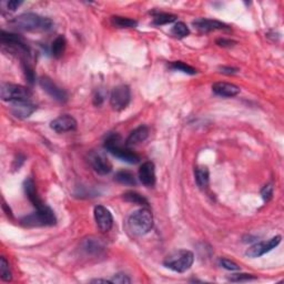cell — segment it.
<instances>
[{
	"instance_id": "cell-1",
	"label": "cell",
	"mask_w": 284,
	"mask_h": 284,
	"mask_svg": "<svg viewBox=\"0 0 284 284\" xmlns=\"http://www.w3.org/2000/svg\"><path fill=\"white\" fill-rule=\"evenodd\" d=\"M18 30L23 31H47L50 30L53 22L49 18L39 16L37 13L27 12L18 16L11 21Z\"/></svg>"
},
{
	"instance_id": "cell-2",
	"label": "cell",
	"mask_w": 284,
	"mask_h": 284,
	"mask_svg": "<svg viewBox=\"0 0 284 284\" xmlns=\"http://www.w3.org/2000/svg\"><path fill=\"white\" fill-rule=\"evenodd\" d=\"M105 149L114 154L116 158L125 161L127 163L136 164L140 161V156L122 144V139L118 134H110L106 137Z\"/></svg>"
},
{
	"instance_id": "cell-3",
	"label": "cell",
	"mask_w": 284,
	"mask_h": 284,
	"mask_svg": "<svg viewBox=\"0 0 284 284\" xmlns=\"http://www.w3.org/2000/svg\"><path fill=\"white\" fill-rule=\"evenodd\" d=\"M153 227V217L146 208H142L132 213L128 220V228L136 236H144Z\"/></svg>"
},
{
	"instance_id": "cell-4",
	"label": "cell",
	"mask_w": 284,
	"mask_h": 284,
	"mask_svg": "<svg viewBox=\"0 0 284 284\" xmlns=\"http://www.w3.org/2000/svg\"><path fill=\"white\" fill-rule=\"evenodd\" d=\"M193 261L194 256L192 252L189 251V250H178V251L169 254L164 259L163 264L165 268L170 269V270L178 273H183L192 267Z\"/></svg>"
},
{
	"instance_id": "cell-5",
	"label": "cell",
	"mask_w": 284,
	"mask_h": 284,
	"mask_svg": "<svg viewBox=\"0 0 284 284\" xmlns=\"http://www.w3.org/2000/svg\"><path fill=\"white\" fill-rule=\"evenodd\" d=\"M0 95L3 101L14 102V101H28L31 97V92L28 88L13 85V83H2L1 89H0Z\"/></svg>"
},
{
	"instance_id": "cell-6",
	"label": "cell",
	"mask_w": 284,
	"mask_h": 284,
	"mask_svg": "<svg viewBox=\"0 0 284 284\" xmlns=\"http://www.w3.org/2000/svg\"><path fill=\"white\" fill-rule=\"evenodd\" d=\"M56 215L49 207L41 211L29 214L21 220V224L27 227H47V225L56 224Z\"/></svg>"
},
{
	"instance_id": "cell-7",
	"label": "cell",
	"mask_w": 284,
	"mask_h": 284,
	"mask_svg": "<svg viewBox=\"0 0 284 284\" xmlns=\"http://www.w3.org/2000/svg\"><path fill=\"white\" fill-rule=\"evenodd\" d=\"M131 100L130 88L126 85H121L114 88L110 96V104L116 111H122L126 109Z\"/></svg>"
},
{
	"instance_id": "cell-8",
	"label": "cell",
	"mask_w": 284,
	"mask_h": 284,
	"mask_svg": "<svg viewBox=\"0 0 284 284\" xmlns=\"http://www.w3.org/2000/svg\"><path fill=\"white\" fill-rule=\"evenodd\" d=\"M0 41H1L4 47H8L11 49L13 52L20 53L22 56H29L30 55V49L27 46L22 39L14 35V33H9L6 31H1V36H0Z\"/></svg>"
},
{
	"instance_id": "cell-9",
	"label": "cell",
	"mask_w": 284,
	"mask_h": 284,
	"mask_svg": "<svg viewBox=\"0 0 284 284\" xmlns=\"http://www.w3.org/2000/svg\"><path fill=\"white\" fill-rule=\"evenodd\" d=\"M281 237L280 236H277V237H273L272 239L269 240V241L266 242H259L253 244L252 247H250L247 251V256L249 258H259L263 256V254H266L268 252H270L271 250L276 249L279 244L281 243Z\"/></svg>"
},
{
	"instance_id": "cell-10",
	"label": "cell",
	"mask_w": 284,
	"mask_h": 284,
	"mask_svg": "<svg viewBox=\"0 0 284 284\" xmlns=\"http://www.w3.org/2000/svg\"><path fill=\"white\" fill-rule=\"evenodd\" d=\"M95 220L98 228L101 232L110 231L112 225H114V218L111 212L104 205H97L95 208Z\"/></svg>"
},
{
	"instance_id": "cell-11",
	"label": "cell",
	"mask_w": 284,
	"mask_h": 284,
	"mask_svg": "<svg viewBox=\"0 0 284 284\" xmlns=\"http://www.w3.org/2000/svg\"><path fill=\"white\" fill-rule=\"evenodd\" d=\"M40 86L43 90H45L47 94L52 97L53 99L59 101V102H66L68 99L67 92L61 89L60 87H58L55 82H53L50 78L48 77H41L40 80Z\"/></svg>"
},
{
	"instance_id": "cell-12",
	"label": "cell",
	"mask_w": 284,
	"mask_h": 284,
	"mask_svg": "<svg viewBox=\"0 0 284 284\" xmlns=\"http://www.w3.org/2000/svg\"><path fill=\"white\" fill-rule=\"evenodd\" d=\"M50 128L57 134H65L77 128V121L69 115H63L51 121Z\"/></svg>"
},
{
	"instance_id": "cell-13",
	"label": "cell",
	"mask_w": 284,
	"mask_h": 284,
	"mask_svg": "<svg viewBox=\"0 0 284 284\" xmlns=\"http://www.w3.org/2000/svg\"><path fill=\"white\" fill-rule=\"evenodd\" d=\"M89 162L96 172L99 174H108L112 170V164L110 163V161L99 152H91L89 154Z\"/></svg>"
},
{
	"instance_id": "cell-14",
	"label": "cell",
	"mask_w": 284,
	"mask_h": 284,
	"mask_svg": "<svg viewBox=\"0 0 284 284\" xmlns=\"http://www.w3.org/2000/svg\"><path fill=\"white\" fill-rule=\"evenodd\" d=\"M23 189H24V193H26L27 198L29 199V201H30L33 207L37 209V211H41V210H45L47 208V205L43 203L41 198L39 197L36 189V184L33 182L32 179H27L24 181Z\"/></svg>"
},
{
	"instance_id": "cell-15",
	"label": "cell",
	"mask_w": 284,
	"mask_h": 284,
	"mask_svg": "<svg viewBox=\"0 0 284 284\" xmlns=\"http://www.w3.org/2000/svg\"><path fill=\"white\" fill-rule=\"evenodd\" d=\"M36 109L37 107L30 104L29 101H14L11 102L10 106L11 114L18 119L29 118L36 111Z\"/></svg>"
},
{
	"instance_id": "cell-16",
	"label": "cell",
	"mask_w": 284,
	"mask_h": 284,
	"mask_svg": "<svg viewBox=\"0 0 284 284\" xmlns=\"http://www.w3.org/2000/svg\"><path fill=\"white\" fill-rule=\"evenodd\" d=\"M192 24L198 29V30L203 31V32L229 29L228 24H225L222 21L213 20V19H205V18H199L197 19V20H194Z\"/></svg>"
},
{
	"instance_id": "cell-17",
	"label": "cell",
	"mask_w": 284,
	"mask_h": 284,
	"mask_svg": "<svg viewBox=\"0 0 284 284\" xmlns=\"http://www.w3.org/2000/svg\"><path fill=\"white\" fill-rule=\"evenodd\" d=\"M140 182L145 187H153L155 184V169L152 162H144L139 169Z\"/></svg>"
},
{
	"instance_id": "cell-18",
	"label": "cell",
	"mask_w": 284,
	"mask_h": 284,
	"mask_svg": "<svg viewBox=\"0 0 284 284\" xmlns=\"http://www.w3.org/2000/svg\"><path fill=\"white\" fill-rule=\"evenodd\" d=\"M212 91L217 96L223 98H231L240 94V88L233 83L215 82L212 86Z\"/></svg>"
},
{
	"instance_id": "cell-19",
	"label": "cell",
	"mask_w": 284,
	"mask_h": 284,
	"mask_svg": "<svg viewBox=\"0 0 284 284\" xmlns=\"http://www.w3.org/2000/svg\"><path fill=\"white\" fill-rule=\"evenodd\" d=\"M149 137V129L148 127L145 126H140L138 128L135 129L131 132L130 136L128 137V139L126 141V146L127 148H131V146H135L137 144L143 142L146 138Z\"/></svg>"
},
{
	"instance_id": "cell-20",
	"label": "cell",
	"mask_w": 284,
	"mask_h": 284,
	"mask_svg": "<svg viewBox=\"0 0 284 284\" xmlns=\"http://www.w3.org/2000/svg\"><path fill=\"white\" fill-rule=\"evenodd\" d=\"M82 249L85 250L88 254L97 256V254H100L104 251L105 247L99 239L88 238L82 242Z\"/></svg>"
},
{
	"instance_id": "cell-21",
	"label": "cell",
	"mask_w": 284,
	"mask_h": 284,
	"mask_svg": "<svg viewBox=\"0 0 284 284\" xmlns=\"http://www.w3.org/2000/svg\"><path fill=\"white\" fill-rule=\"evenodd\" d=\"M194 177L195 182H197V185L200 189H205L209 185L210 174L208 168H205V166H200V168L195 169Z\"/></svg>"
},
{
	"instance_id": "cell-22",
	"label": "cell",
	"mask_w": 284,
	"mask_h": 284,
	"mask_svg": "<svg viewBox=\"0 0 284 284\" xmlns=\"http://www.w3.org/2000/svg\"><path fill=\"white\" fill-rule=\"evenodd\" d=\"M124 199L127 202L134 203L137 205H141V207H144V208L149 207L148 200H146L143 195L136 192V191H128V192L124 193Z\"/></svg>"
},
{
	"instance_id": "cell-23",
	"label": "cell",
	"mask_w": 284,
	"mask_h": 284,
	"mask_svg": "<svg viewBox=\"0 0 284 284\" xmlns=\"http://www.w3.org/2000/svg\"><path fill=\"white\" fill-rule=\"evenodd\" d=\"M66 46H67L66 38L61 35L58 36L55 40H53L52 46H51L52 56L55 58L62 57V55L65 53V50H66Z\"/></svg>"
},
{
	"instance_id": "cell-24",
	"label": "cell",
	"mask_w": 284,
	"mask_h": 284,
	"mask_svg": "<svg viewBox=\"0 0 284 284\" xmlns=\"http://www.w3.org/2000/svg\"><path fill=\"white\" fill-rule=\"evenodd\" d=\"M115 180L117 181V182L125 184V185H136L137 184L135 174L132 173L131 171H127V170H121L119 171V172H117L115 175Z\"/></svg>"
},
{
	"instance_id": "cell-25",
	"label": "cell",
	"mask_w": 284,
	"mask_h": 284,
	"mask_svg": "<svg viewBox=\"0 0 284 284\" xmlns=\"http://www.w3.org/2000/svg\"><path fill=\"white\" fill-rule=\"evenodd\" d=\"M111 21L116 27H118V28H135V27H137V24H138V22L134 20V19L126 18V17H119V16L112 17Z\"/></svg>"
},
{
	"instance_id": "cell-26",
	"label": "cell",
	"mask_w": 284,
	"mask_h": 284,
	"mask_svg": "<svg viewBox=\"0 0 284 284\" xmlns=\"http://www.w3.org/2000/svg\"><path fill=\"white\" fill-rule=\"evenodd\" d=\"M169 67L174 71H180L187 73V75H195V73L198 72L197 69H194L193 67L187 65V63H184L183 61H173L170 63Z\"/></svg>"
},
{
	"instance_id": "cell-27",
	"label": "cell",
	"mask_w": 284,
	"mask_h": 284,
	"mask_svg": "<svg viewBox=\"0 0 284 284\" xmlns=\"http://www.w3.org/2000/svg\"><path fill=\"white\" fill-rule=\"evenodd\" d=\"M177 20V16L171 13H156L153 17V23L155 26H163Z\"/></svg>"
},
{
	"instance_id": "cell-28",
	"label": "cell",
	"mask_w": 284,
	"mask_h": 284,
	"mask_svg": "<svg viewBox=\"0 0 284 284\" xmlns=\"http://www.w3.org/2000/svg\"><path fill=\"white\" fill-rule=\"evenodd\" d=\"M171 33L177 38H184V37L189 36L190 30L187 24H185L184 22L179 21L174 24L172 29H171Z\"/></svg>"
},
{
	"instance_id": "cell-29",
	"label": "cell",
	"mask_w": 284,
	"mask_h": 284,
	"mask_svg": "<svg viewBox=\"0 0 284 284\" xmlns=\"http://www.w3.org/2000/svg\"><path fill=\"white\" fill-rule=\"evenodd\" d=\"M0 277H1L2 281L6 282L11 281L12 279L10 268H9V263L6 260V258L3 257H1V259H0Z\"/></svg>"
},
{
	"instance_id": "cell-30",
	"label": "cell",
	"mask_w": 284,
	"mask_h": 284,
	"mask_svg": "<svg viewBox=\"0 0 284 284\" xmlns=\"http://www.w3.org/2000/svg\"><path fill=\"white\" fill-rule=\"evenodd\" d=\"M257 277L252 276V274H246V273H241V274H233L229 278V281L231 282H246V281H250V280H256Z\"/></svg>"
},
{
	"instance_id": "cell-31",
	"label": "cell",
	"mask_w": 284,
	"mask_h": 284,
	"mask_svg": "<svg viewBox=\"0 0 284 284\" xmlns=\"http://www.w3.org/2000/svg\"><path fill=\"white\" fill-rule=\"evenodd\" d=\"M220 266H221L225 270L229 271H239L240 270V266L237 264L236 262H233L231 260H228V259H221L220 260Z\"/></svg>"
},
{
	"instance_id": "cell-32",
	"label": "cell",
	"mask_w": 284,
	"mask_h": 284,
	"mask_svg": "<svg viewBox=\"0 0 284 284\" xmlns=\"http://www.w3.org/2000/svg\"><path fill=\"white\" fill-rule=\"evenodd\" d=\"M261 195H262V199L264 200V202L270 201V200L272 199V195H273V187H272V184L264 185L262 191H261Z\"/></svg>"
},
{
	"instance_id": "cell-33",
	"label": "cell",
	"mask_w": 284,
	"mask_h": 284,
	"mask_svg": "<svg viewBox=\"0 0 284 284\" xmlns=\"http://www.w3.org/2000/svg\"><path fill=\"white\" fill-rule=\"evenodd\" d=\"M112 283H119V284H129L131 283L130 278L125 273H118L116 274L115 278L111 280Z\"/></svg>"
},
{
	"instance_id": "cell-34",
	"label": "cell",
	"mask_w": 284,
	"mask_h": 284,
	"mask_svg": "<svg viewBox=\"0 0 284 284\" xmlns=\"http://www.w3.org/2000/svg\"><path fill=\"white\" fill-rule=\"evenodd\" d=\"M22 4V1H17V0H11V1L7 2V7L10 11H14Z\"/></svg>"
},
{
	"instance_id": "cell-35",
	"label": "cell",
	"mask_w": 284,
	"mask_h": 284,
	"mask_svg": "<svg viewBox=\"0 0 284 284\" xmlns=\"http://www.w3.org/2000/svg\"><path fill=\"white\" fill-rule=\"evenodd\" d=\"M217 43L221 47H231V46H233V43H236V42L232 41V40H227V39L222 38V39H218Z\"/></svg>"
},
{
	"instance_id": "cell-36",
	"label": "cell",
	"mask_w": 284,
	"mask_h": 284,
	"mask_svg": "<svg viewBox=\"0 0 284 284\" xmlns=\"http://www.w3.org/2000/svg\"><path fill=\"white\" fill-rule=\"evenodd\" d=\"M220 70H221L222 73H227V75H233V73L238 72V69L231 67H221L220 68Z\"/></svg>"
},
{
	"instance_id": "cell-37",
	"label": "cell",
	"mask_w": 284,
	"mask_h": 284,
	"mask_svg": "<svg viewBox=\"0 0 284 284\" xmlns=\"http://www.w3.org/2000/svg\"><path fill=\"white\" fill-rule=\"evenodd\" d=\"M94 102H95L96 106H100L102 102H104V97H102L99 92H97L95 98H94Z\"/></svg>"
},
{
	"instance_id": "cell-38",
	"label": "cell",
	"mask_w": 284,
	"mask_h": 284,
	"mask_svg": "<svg viewBox=\"0 0 284 284\" xmlns=\"http://www.w3.org/2000/svg\"><path fill=\"white\" fill-rule=\"evenodd\" d=\"M92 283H112L111 280H101V279H98V280H92Z\"/></svg>"
}]
</instances>
